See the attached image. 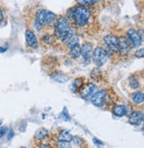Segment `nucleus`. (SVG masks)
Segmentation results:
<instances>
[{"label":"nucleus","instance_id":"obj_1","mask_svg":"<svg viewBox=\"0 0 144 148\" xmlns=\"http://www.w3.org/2000/svg\"><path fill=\"white\" fill-rule=\"evenodd\" d=\"M68 16L69 19L73 21L75 25L83 28L88 24L90 21L91 11L87 6L80 5L70 9L68 12Z\"/></svg>","mask_w":144,"mask_h":148},{"label":"nucleus","instance_id":"obj_2","mask_svg":"<svg viewBox=\"0 0 144 148\" xmlns=\"http://www.w3.org/2000/svg\"><path fill=\"white\" fill-rule=\"evenodd\" d=\"M54 33L56 37L62 43H67L73 37V29L70 21L66 17H61L54 22Z\"/></svg>","mask_w":144,"mask_h":148},{"label":"nucleus","instance_id":"obj_3","mask_svg":"<svg viewBox=\"0 0 144 148\" xmlns=\"http://www.w3.org/2000/svg\"><path fill=\"white\" fill-rule=\"evenodd\" d=\"M92 58H93V60H94V63L95 64V66L100 68V66H102L107 62L108 53L105 49H103L101 47H97L93 51Z\"/></svg>","mask_w":144,"mask_h":148},{"label":"nucleus","instance_id":"obj_4","mask_svg":"<svg viewBox=\"0 0 144 148\" xmlns=\"http://www.w3.org/2000/svg\"><path fill=\"white\" fill-rule=\"evenodd\" d=\"M46 15H47V10H38L37 12L35 17V22H34V27L37 30L40 31L45 26L47 25Z\"/></svg>","mask_w":144,"mask_h":148},{"label":"nucleus","instance_id":"obj_5","mask_svg":"<svg viewBox=\"0 0 144 148\" xmlns=\"http://www.w3.org/2000/svg\"><path fill=\"white\" fill-rule=\"evenodd\" d=\"M107 97V90H100L97 92H94L91 97V101L95 106L101 107L105 103V99Z\"/></svg>","mask_w":144,"mask_h":148},{"label":"nucleus","instance_id":"obj_6","mask_svg":"<svg viewBox=\"0 0 144 148\" xmlns=\"http://www.w3.org/2000/svg\"><path fill=\"white\" fill-rule=\"evenodd\" d=\"M127 36L130 43L132 44L134 47L141 46L142 43V33H140V31H137L134 29H131L127 31Z\"/></svg>","mask_w":144,"mask_h":148},{"label":"nucleus","instance_id":"obj_7","mask_svg":"<svg viewBox=\"0 0 144 148\" xmlns=\"http://www.w3.org/2000/svg\"><path fill=\"white\" fill-rule=\"evenodd\" d=\"M97 86L93 83H88L86 84H83L79 89V93L83 99H87L92 97V95L95 92Z\"/></svg>","mask_w":144,"mask_h":148},{"label":"nucleus","instance_id":"obj_8","mask_svg":"<svg viewBox=\"0 0 144 148\" xmlns=\"http://www.w3.org/2000/svg\"><path fill=\"white\" fill-rule=\"evenodd\" d=\"M119 40V51L122 56H125L131 51L132 46H131V43L129 40L125 36H120L117 38Z\"/></svg>","mask_w":144,"mask_h":148},{"label":"nucleus","instance_id":"obj_9","mask_svg":"<svg viewBox=\"0 0 144 148\" xmlns=\"http://www.w3.org/2000/svg\"><path fill=\"white\" fill-rule=\"evenodd\" d=\"M104 42L109 47V49L114 52H119V40L114 35H107L103 38Z\"/></svg>","mask_w":144,"mask_h":148},{"label":"nucleus","instance_id":"obj_10","mask_svg":"<svg viewBox=\"0 0 144 148\" xmlns=\"http://www.w3.org/2000/svg\"><path fill=\"white\" fill-rule=\"evenodd\" d=\"M92 54H93V47L90 43H85L82 46H80V55L85 62L90 61L92 59Z\"/></svg>","mask_w":144,"mask_h":148},{"label":"nucleus","instance_id":"obj_11","mask_svg":"<svg viewBox=\"0 0 144 148\" xmlns=\"http://www.w3.org/2000/svg\"><path fill=\"white\" fill-rule=\"evenodd\" d=\"M25 36H26V42H27V45L29 47L32 49H37L38 47V41L33 31L27 30L26 31Z\"/></svg>","mask_w":144,"mask_h":148},{"label":"nucleus","instance_id":"obj_12","mask_svg":"<svg viewBox=\"0 0 144 148\" xmlns=\"http://www.w3.org/2000/svg\"><path fill=\"white\" fill-rule=\"evenodd\" d=\"M129 123L132 125H136L139 126L141 125V123L143 121V113L142 112H134L131 114V115L129 116Z\"/></svg>","mask_w":144,"mask_h":148},{"label":"nucleus","instance_id":"obj_13","mask_svg":"<svg viewBox=\"0 0 144 148\" xmlns=\"http://www.w3.org/2000/svg\"><path fill=\"white\" fill-rule=\"evenodd\" d=\"M112 113L116 117H123L126 115V107L124 105H115L112 108Z\"/></svg>","mask_w":144,"mask_h":148},{"label":"nucleus","instance_id":"obj_14","mask_svg":"<svg viewBox=\"0 0 144 148\" xmlns=\"http://www.w3.org/2000/svg\"><path fill=\"white\" fill-rule=\"evenodd\" d=\"M49 136V132L45 128H40L38 129L36 133H35V138L38 141H43L48 138Z\"/></svg>","mask_w":144,"mask_h":148},{"label":"nucleus","instance_id":"obj_15","mask_svg":"<svg viewBox=\"0 0 144 148\" xmlns=\"http://www.w3.org/2000/svg\"><path fill=\"white\" fill-rule=\"evenodd\" d=\"M52 79L60 84H64L69 81V77L66 75H64L61 72H54L53 75H52Z\"/></svg>","mask_w":144,"mask_h":148},{"label":"nucleus","instance_id":"obj_16","mask_svg":"<svg viewBox=\"0 0 144 148\" xmlns=\"http://www.w3.org/2000/svg\"><path fill=\"white\" fill-rule=\"evenodd\" d=\"M72 139H73V136L68 130H61L58 135V140H61V141L71 142Z\"/></svg>","mask_w":144,"mask_h":148},{"label":"nucleus","instance_id":"obj_17","mask_svg":"<svg viewBox=\"0 0 144 148\" xmlns=\"http://www.w3.org/2000/svg\"><path fill=\"white\" fill-rule=\"evenodd\" d=\"M132 100L137 104V105H141L143 103L144 101V95L143 93L141 92V91H137V92H134L132 94Z\"/></svg>","mask_w":144,"mask_h":148},{"label":"nucleus","instance_id":"obj_18","mask_svg":"<svg viewBox=\"0 0 144 148\" xmlns=\"http://www.w3.org/2000/svg\"><path fill=\"white\" fill-rule=\"evenodd\" d=\"M84 84V78L82 77H78L76 79H75L72 83V89L74 91L76 90H79V89L82 87V85Z\"/></svg>","mask_w":144,"mask_h":148},{"label":"nucleus","instance_id":"obj_19","mask_svg":"<svg viewBox=\"0 0 144 148\" xmlns=\"http://www.w3.org/2000/svg\"><path fill=\"white\" fill-rule=\"evenodd\" d=\"M70 50V56L73 59H77L80 56V45H79V44L76 45L75 46H73Z\"/></svg>","mask_w":144,"mask_h":148},{"label":"nucleus","instance_id":"obj_20","mask_svg":"<svg viewBox=\"0 0 144 148\" xmlns=\"http://www.w3.org/2000/svg\"><path fill=\"white\" fill-rule=\"evenodd\" d=\"M129 84H130L131 88H133L134 90L139 88L140 84H139V81H138V79L136 78L135 75H131L129 77Z\"/></svg>","mask_w":144,"mask_h":148},{"label":"nucleus","instance_id":"obj_21","mask_svg":"<svg viewBox=\"0 0 144 148\" xmlns=\"http://www.w3.org/2000/svg\"><path fill=\"white\" fill-rule=\"evenodd\" d=\"M101 75H102V73L101 72V70L98 68H96V69H94L93 71H92L91 77L94 81H100V78L101 77Z\"/></svg>","mask_w":144,"mask_h":148},{"label":"nucleus","instance_id":"obj_22","mask_svg":"<svg viewBox=\"0 0 144 148\" xmlns=\"http://www.w3.org/2000/svg\"><path fill=\"white\" fill-rule=\"evenodd\" d=\"M42 40H43V42L46 45H52L54 42V36L50 35V34H46L45 36H43Z\"/></svg>","mask_w":144,"mask_h":148},{"label":"nucleus","instance_id":"obj_23","mask_svg":"<svg viewBox=\"0 0 144 148\" xmlns=\"http://www.w3.org/2000/svg\"><path fill=\"white\" fill-rule=\"evenodd\" d=\"M78 41H79V40H78V38L77 37H75V38H71V39H70L69 41L67 42L68 44H67V47L69 48V49H70V48H72L73 46H75L76 45H77L78 44Z\"/></svg>","mask_w":144,"mask_h":148},{"label":"nucleus","instance_id":"obj_24","mask_svg":"<svg viewBox=\"0 0 144 148\" xmlns=\"http://www.w3.org/2000/svg\"><path fill=\"white\" fill-rule=\"evenodd\" d=\"M56 146L60 147V148H70V142L58 140V142L56 144Z\"/></svg>","mask_w":144,"mask_h":148},{"label":"nucleus","instance_id":"obj_25","mask_svg":"<svg viewBox=\"0 0 144 148\" xmlns=\"http://www.w3.org/2000/svg\"><path fill=\"white\" fill-rule=\"evenodd\" d=\"M61 118L63 119V120H65V121H70V114H68L66 108H64V110L61 112Z\"/></svg>","mask_w":144,"mask_h":148},{"label":"nucleus","instance_id":"obj_26","mask_svg":"<svg viewBox=\"0 0 144 148\" xmlns=\"http://www.w3.org/2000/svg\"><path fill=\"white\" fill-rule=\"evenodd\" d=\"M97 0H82V5L85 6H90V5H94L96 4Z\"/></svg>","mask_w":144,"mask_h":148},{"label":"nucleus","instance_id":"obj_27","mask_svg":"<svg viewBox=\"0 0 144 148\" xmlns=\"http://www.w3.org/2000/svg\"><path fill=\"white\" fill-rule=\"evenodd\" d=\"M135 57L136 58H138V59H141V58H143V56H144V49L143 48H141V49H139L136 52H135Z\"/></svg>","mask_w":144,"mask_h":148},{"label":"nucleus","instance_id":"obj_28","mask_svg":"<svg viewBox=\"0 0 144 148\" xmlns=\"http://www.w3.org/2000/svg\"><path fill=\"white\" fill-rule=\"evenodd\" d=\"M7 131H8L7 127H1V128H0V138H3L6 134Z\"/></svg>","mask_w":144,"mask_h":148},{"label":"nucleus","instance_id":"obj_29","mask_svg":"<svg viewBox=\"0 0 144 148\" xmlns=\"http://www.w3.org/2000/svg\"><path fill=\"white\" fill-rule=\"evenodd\" d=\"M93 142H94V145H99V146H101V145H103V143H102L101 141H100L99 139H96V138H94V139H93Z\"/></svg>","mask_w":144,"mask_h":148},{"label":"nucleus","instance_id":"obj_30","mask_svg":"<svg viewBox=\"0 0 144 148\" xmlns=\"http://www.w3.org/2000/svg\"><path fill=\"white\" fill-rule=\"evenodd\" d=\"M14 130H12V129H11L9 130V134H8V140L12 139V137H14Z\"/></svg>","mask_w":144,"mask_h":148},{"label":"nucleus","instance_id":"obj_31","mask_svg":"<svg viewBox=\"0 0 144 148\" xmlns=\"http://www.w3.org/2000/svg\"><path fill=\"white\" fill-rule=\"evenodd\" d=\"M4 20V13H3V11L0 8V21H2Z\"/></svg>","mask_w":144,"mask_h":148},{"label":"nucleus","instance_id":"obj_32","mask_svg":"<svg viewBox=\"0 0 144 148\" xmlns=\"http://www.w3.org/2000/svg\"><path fill=\"white\" fill-rule=\"evenodd\" d=\"M39 147H41V148H49L50 145H39Z\"/></svg>","mask_w":144,"mask_h":148},{"label":"nucleus","instance_id":"obj_33","mask_svg":"<svg viewBox=\"0 0 144 148\" xmlns=\"http://www.w3.org/2000/svg\"><path fill=\"white\" fill-rule=\"evenodd\" d=\"M6 51V48H2V47H0V52H5Z\"/></svg>","mask_w":144,"mask_h":148},{"label":"nucleus","instance_id":"obj_34","mask_svg":"<svg viewBox=\"0 0 144 148\" xmlns=\"http://www.w3.org/2000/svg\"><path fill=\"white\" fill-rule=\"evenodd\" d=\"M2 123H3V121H2L1 119H0V125H1Z\"/></svg>","mask_w":144,"mask_h":148}]
</instances>
